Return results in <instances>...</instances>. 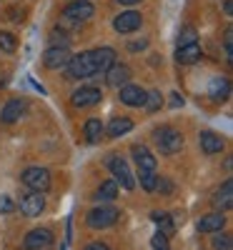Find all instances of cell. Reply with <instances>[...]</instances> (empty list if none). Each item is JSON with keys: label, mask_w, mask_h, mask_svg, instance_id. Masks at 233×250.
Here are the masks:
<instances>
[{"label": "cell", "mask_w": 233, "mask_h": 250, "mask_svg": "<svg viewBox=\"0 0 233 250\" xmlns=\"http://www.w3.org/2000/svg\"><path fill=\"white\" fill-rule=\"evenodd\" d=\"M153 140H156L158 150H161L163 155H173V153H178V150L183 148V135H181L176 128H171V125L156 128V130H153Z\"/></svg>", "instance_id": "6da1fadb"}, {"label": "cell", "mask_w": 233, "mask_h": 250, "mask_svg": "<svg viewBox=\"0 0 233 250\" xmlns=\"http://www.w3.org/2000/svg\"><path fill=\"white\" fill-rule=\"evenodd\" d=\"M68 78L73 80H83V78H91L95 75V65H93V58L91 53H80V55H73L68 60Z\"/></svg>", "instance_id": "7a4b0ae2"}, {"label": "cell", "mask_w": 233, "mask_h": 250, "mask_svg": "<svg viewBox=\"0 0 233 250\" xmlns=\"http://www.w3.org/2000/svg\"><path fill=\"white\" fill-rule=\"evenodd\" d=\"M108 168L116 178V183H120V188H125V190H133L136 188V180H133V173L128 168V163H125L120 155H108Z\"/></svg>", "instance_id": "3957f363"}, {"label": "cell", "mask_w": 233, "mask_h": 250, "mask_svg": "<svg viewBox=\"0 0 233 250\" xmlns=\"http://www.w3.org/2000/svg\"><path fill=\"white\" fill-rule=\"evenodd\" d=\"M118 210L116 208H111V205H100V208H93V210L88 213V218H86V223L91 225V228H95V230H100V228H111L116 220H118Z\"/></svg>", "instance_id": "277c9868"}, {"label": "cell", "mask_w": 233, "mask_h": 250, "mask_svg": "<svg viewBox=\"0 0 233 250\" xmlns=\"http://www.w3.org/2000/svg\"><path fill=\"white\" fill-rule=\"evenodd\" d=\"M23 183L35 193H46L50 188V173L46 168H28L23 173Z\"/></svg>", "instance_id": "5b68a950"}, {"label": "cell", "mask_w": 233, "mask_h": 250, "mask_svg": "<svg viewBox=\"0 0 233 250\" xmlns=\"http://www.w3.org/2000/svg\"><path fill=\"white\" fill-rule=\"evenodd\" d=\"M23 248L25 250H48V248H53V233L48 228H35V230H30L25 235Z\"/></svg>", "instance_id": "8992f818"}, {"label": "cell", "mask_w": 233, "mask_h": 250, "mask_svg": "<svg viewBox=\"0 0 233 250\" xmlns=\"http://www.w3.org/2000/svg\"><path fill=\"white\" fill-rule=\"evenodd\" d=\"M95 13V8L88 3V0H73V3H68L66 8H63V18L68 20H75V23H83V20H91Z\"/></svg>", "instance_id": "52a82bcc"}, {"label": "cell", "mask_w": 233, "mask_h": 250, "mask_svg": "<svg viewBox=\"0 0 233 250\" xmlns=\"http://www.w3.org/2000/svg\"><path fill=\"white\" fill-rule=\"evenodd\" d=\"M20 210H23V215L28 218H35L46 210V200H43V193H35L30 190L28 195H23V200H20Z\"/></svg>", "instance_id": "ba28073f"}, {"label": "cell", "mask_w": 233, "mask_h": 250, "mask_svg": "<svg viewBox=\"0 0 233 250\" xmlns=\"http://www.w3.org/2000/svg\"><path fill=\"white\" fill-rule=\"evenodd\" d=\"M73 55H70V50L68 48H48L46 50V55H43V62H46V68H50V70H60V68H66L68 65V60H70Z\"/></svg>", "instance_id": "9c48e42d"}, {"label": "cell", "mask_w": 233, "mask_h": 250, "mask_svg": "<svg viewBox=\"0 0 233 250\" xmlns=\"http://www.w3.org/2000/svg\"><path fill=\"white\" fill-rule=\"evenodd\" d=\"M140 23H143V18H140V13H136V10H128V13H120L116 20H113V28L118 30V33H133V30H138L140 28Z\"/></svg>", "instance_id": "30bf717a"}, {"label": "cell", "mask_w": 233, "mask_h": 250, "mask_svg": "<svg viewBox=\"0 0 233 250\" xmlns=\"http://www.w3.org/2000/svg\"><path fill=\"white\" fill-rule=\"evenodd\" d=\"M100 90L98 88H80V90H75L73 95H70V103L75 108H91V105H98L100 103Z\"/></svg>", "instance_id": "8fae6325"}, {"label": "cell", "mask_w": 233, "mask_h": 250, "mask_svg": "<svg viewBox=\"0 0 233 250\" xmlns=\"http://www.w3.org/2000/svg\"><path fill=\"white\" fill-rule=\"evenodd\" d=\"M128 80H131V68L128 65H118V62H113V65L105 70V83H108L111 88H120Z\"/></svg>", "instance_id": "7c38bea8"}, {"label": "cell", "mask_w": 233, "mask_h": 250, "mask_svg": "<svg viewBox=\"0 0 233 250\" xmlns=\"http://www.w3.org/2000/svg\"><path fill=\"white\" fill-rule=\"evenodd\" d=\"M120 103H125V105H131V108H138L145 103V90L140 85H120Z\"/></svg>", "instance_id": "4fadbf2b"}, {"label": "cell", "mask_w": 233, "mask_h": 250, "mask_svg": "<svg viewBox=\"0 0 233 250\" xmlns=\"http://www.w3.org/2000/svg\"><path fill=\"white\" fill-rule=\"evenodd\" d=\"M91 58H93L95 73H105L116 62V50L113 48H98V50H91Z\"/></svg>", "instance_id": "5bb4252c"}, {"label": "cell", "mask_w": 233, "mask_h": 250, "mask_svg": "<svg viewBox=\"0 0 233 250\" xmlns=\"http://www.w3.org/2000/svg\"><path fill=\"white\" fill-rule=\"evenodd\" d=\"M208 95H210V100H216V103L228 100V95H231V83H228V78H221V75H218V78L210 80Z\"/></svg>", "instance_id": "9a60e30c"}, {"label": "cell", "mask_w": 233, "mask_h": 250, "mask_svg": "<svg viewBox=\"0 0 233 250\" xmlns=\"http://www.w3.org/2000/svg\"><path fill=\"white\" fill-rule=\"evenodd\" d=\"M201 150L206 153V155H216V153H221L223 150V138L221 135H216V133H210V130H206V133H201Z\"/></svg>", "instance_id": "2e32d148"}, {"label": "cell", "mask_w": 233, "mask_h": 250, "mask_svg": "<svg viewBox=\"0 0 233 250\" xmlns=\"http://www.w3.org/2000/svg\"><path fill=\"white\" fill-rule=\"evenodd\" d=\"M131 153H133V158H136L140 170H156V155L148 148H143V145H133Z\"/></svg>", "instance_id": "e0dca14e"}, {"label": "cell", "mask_w": 233, "mask_h": 250, "mask_svg": "<svg viewBox=\"0 0 233 250\" xmlns=\"http://www.w3.org/2000/svg\"><path fill=\"white\" fill-rule=\"evenodd\" d=\"M213 205L221 208V213L228 210V208L233 205V180H226V183L218 188V193L213 195Z\"/></svg>", "instance_id": "ac0fdd59"}, {"label": "cell", "mask_w": 233, "mask_h": 250, "mask_svg": "<svg viewBox=\"0 0 233 250\" xmlns=\"http://www.w3.org/2000/svg\"><path fill=\"white\" fill-rule=\"evenodd\" d=\"M223 225H226V215L210 213V215H206V218L198 220V230H201V233H221Z\"/></svg>", "instance_id": "d6986e66"}, {"label": "cell", "mask_w": 233, "mask_h": 250, "mask_svg": "<svg viewBox=\"0 0 233 250\" xmlns=\"http://www.w3.org/2000/svg\"><path fill=\"white\" fill-rule=\"evenodd\" d=\"M23 113H25V103L23 100H10L8 105L0 110V120L3 123H15V120L23 118Z\"/></svg>", "instance_id": "ffe728a7"}, {"label": "cell", "mask_w": 233, "mask_h": 250, "mask_svg": "<svg viewBox=\"0 0 233 250\" xmlns=\"http://www.w3.org/2000/svg\"><path fill=\"white\" fill-rule=\"evenodd\" d=\"M201 58V48L198 43H188V45H181L178 53H176V60L181 62V65H193V62Z\"/></svg>", "instance_id": "44dd1931"}, {"label": "cell", "mask_w": 233, "mask_h": 250, "mask_svg": "<svg viewBox=\"0 0 233 250\" xmlns=\"http://www.w3.org/2000/svg\"><path fill=\"white\" fill-rule=\"evenodd\" d=\"M116 198H118V183H116V180L100 183V188L95 190V200H98V203H111V200H116Z\"/></svg>", "instance_id": "7402d4cb"}, {"label": "cell", "mask_w": 233, "mask_h": 250, "mask_svg": "<svg viewBox=\"0 0 233 250\" xmlns=\"http://www.w3.org/2000/svg\"><path fill=\"white\" fill-rule=\"evenodd\" d=\"M133 128V123L128 120V118H113L111 120V125H108V135L111 138H120V135H125Z\"/></svg>", "instance_id": "603a6c76"}, {"label": "cell", "mask_w": 233, "mask_h": 250, "mask_svg": "<svg viewBox=\"0 0 233 250\" xmlns=\"http://www.w3.org/2000/svg\"><path fill=\"white\" fill-rule=\"evenodd\" d=\"M83 133H86V140H88V143H98L100 135H103V123H100L98 118L86 120V128H83Z\"/></svg>", "instance_id": "cb8c5ba5"}, {"label": "cell", "mask_w": 233, "mask_h": 250, "mask_svg": "<svg viewBox=\"0 0 233 250\" xmlns=\"http://www.w3.org/2000/svg\"><path fill=\"white\" fill-rule=\"evenodd\" d=\"M151 220L161 228V230H158L161 235H165V238L173 235V223H171V215H168V213H158L156 210V213H151Z\"/></svg>", "instance_id": "d4e9b609"}, {"label": "cell", "mask_w": 233, "mask_h": 250, "mask_svg": "<svg viewBox=\"0 0 233 250\" xmlns=\"http://www.w3.org/2000/svg\"><path fill=\"white\" fill-rule=\"evenodd\" d=\"M143 105H145V110H148V113H156V110L163 105V98H161V93H158V90H153V93H145V103H143Z\"/></svg>", "instance_id": "484cf974"}, {"label": "cell", "mask_w": 233, "mask_h": 250, "mask_svg": "<svg viewBox=\"0 0 233 250\" xmlns=\"http://www.w3.org/2000/svg\"><path fill=\"white\" fill-rule=\"evenodd\" d=\"M156 180H158L156 170H140V185H143V190L153 193L156 190Z\"/></svg>", "instance_id": "4316f807"}, {"label": "cell", "mask_w": 233, "mask_h": 250, "mask_svg": "<svg viewBox=\"0 0 233 250\" xmlns=\"http://www.w3.org/2000/svg\"><path fill=\"white\" fill-rule=\"evenodd\" d=\"M188 43H196V28L193 25H186L178 35V48L181 45H188Z\"/></svg>", "instance_id": "83f0119b"}, {"label": "cell", "mask_w": 233, "mask_h": 250, "mask_svg": "<svg viewBox=\"0 0 233 250\" xmlns=\"http://www.w3.org/2000/svg\"><path fill=\"white\" fill-rule=\"evenodd\" d=\"M15 35L13 33H0V50H5V53H13L15 50Z\"/></svg>", "instance_id": "f1b7e54d"}, {"label": "cell", "mask_w": 233, "mask_h": 250, "mask_svg": "<svg viewBox=\"0 0 233 250\" xmlns=\"http://www.w3.org/2000/svg\"><path fill=\"white\" fill-rule=\"evenodd\" d=\"M50 43H53V48H68V45H70V40L66 38V33H63V30H60V33L55 30V33L50 35Z\"/></svg>", "instance_id": "f546056e"}, {"label": "cell", "mask_w": 233, "mask_h": 250, "mask_svg": "<svg viewBox=\"0 0 233 250\" xmlns=\"http://www.w3.org/2000/svg\"><path fill=\"white\" fill-rule=\"evenodd\" d=\"M213 248L216 250H231V238L228 235H216L213 238Z\"/></svg>", "instance_id": "4dcf8cb0"}, {"label": "cell", "mask_w": 233, "mask_h": 250, "mask_svg": "<svg viewBox=\"0 0 233 250\" xmlns=\"http://www.w3.org/2000/svg\"><path fill=\"white\" fill-rule=\"evenodd\" d=\"M151 245H153V250H168V238L161 235V233H156L153 240H151Z\"/></svg>", "instance_id": "1f68e13d"}, {"label": "cell", "mask_w": 233, "mask_h": 250, "mask_svg": "<svg viewBox=\"0 0 233 250\" xmlns=\"http://www.w3.org/2000/svg\"><path fill=\"white\" fill-rule=\"evenodd\" d=\"M156 190H161V193H171V190H173V185L168 183L165 178H161V175H158V180H156Z\"/></svg>", "instance_id": "d6a6232c"}, {"label": "cell", "mask_w": 233, "mask_h": 250, "mask_svg": "<svg viewBox=\"0 0 233 250\" xmlns=\"http://www.w3.org/2000/svg\"><path fill=\"white\" fill-rule=\"evenodd\" d=\"M0 210H3V213H10L13 210V203H10V198H0Z\"/></svg>", "instance_id": "836d02e7"}, {"label": "cell", "mask_w": 233, "mask_h": 250, "mask_svg": "<svg viewBox=\"0 0 233 250\" xmlns=\"http://www.w3.org/2000/svg\"><path fill=\"white\" fill-rule=\"evenodd\" d=\"M86 250H111L105 243H91V245H86Z\"/></svg>", "instance_id": "e575fe53"}, {"label": "cell", "mask_w": 233, "mask_h": 250, "mask_svg": "<svg viewBox=\"0 0 233 250\" xmlns=\"http://www.w3.org/2000/svg\"><path fill=\"white\" fill-rule=\"evenodd\" d=\"M148 45V40H136V43H131V50H140Z\"/></svg>", "instance_id": "d590c367"}, {"label": "cell", "mask_w": 233, "mask_h": 250, "mask_svg": "<svg viewBox=\"0 0 233 250\" xmlns=\"http://www.w3.org/2000/svg\"><path fill=\"white\" fill-rule=\"evenodd\" d=\"M223 10H226V15H231V10H233V5H231V0H226V3H223Z\"/></svg>", "instance_id": "8d00e7d4"}, {"label": "cell", "mask_w": 233, "mask_h": 250, "mask_svg": "<svg viewBox=\"0 0 233 250\" xmlns=\"http://www.w3.org/2000/svg\"><path fill=\"white\" fill-rule=\"evenodd\" d=\"M120 5H136V3H140V0H118Z\"/></svg>", "instance_id": "74e56055"}]
</instances>
